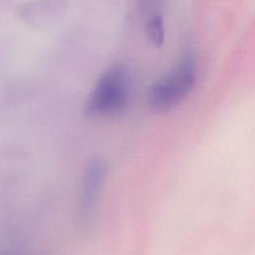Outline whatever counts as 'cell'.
I'll use <instances>...</instances> for the list:
<instances>
[{
    "instance_id": "cell-1",
    "label": "cell",
    "mask_w": 255,
    "mask_h": 255,
    "mask_svg": "<svg viewBox=\"0 0 255 255\" xmlns=\"http://www.w3.org/2000/svg\"><path fill=\"white\" fill-rule=\"evenodd\" d=\"M196 78V62L191 52H186L175 66L150 86L147 104L156 113H166L178 106L190 94Z\"/></svg>"
},
{
    "instance_id": "cell-2",
    "label": "cell",
    "mask_w": 255,
    "mask_h": 255,
    "mask_svg": "<svg viewBox=\"0 0 255 255\" xmlns=\"http://www.w3.org/2000/svg\"><path fill=\"white\" fill-rule=\"evenodd\" d=\"M130 94V80L128 71L122 66L107 70L84 104L88 117L109 116L120 113L128 105Z\"/></svg>"
},
{
    "instance_id": "cell-3",
    "label": "cell",
    "mask_w": 255,
    "mask_h": 255,
    "mask_svg": "<svg viewBox=\"0 0 255 255\" xmlns=\"http://www.w3.org/2000/svg\"><path fill=\"white\" fill-rule=\"evenodd\" d=\"M107 174L108 166L106 162L98 157L90 159L85 166L80 202V219L85 226L93 220L97 201Z\"/></svg>"
},
{
    "instance_id": "cell-4",
    "label": "cell",
    "mask_w": 255,
    "mask_h": 255,
    "mask_svg": "<svg viewBox=\"0 0 255 255\" xmlns=\"http://www.w3.org/2000/svg\"><path fill=\"white\" fill-rule=\"evenodd\" d=\"M58 0H30L19 3L15 12L23 21L32 25L47 23L59 8Z\"/></svg>"
},
{
    "instance_id": "cell-5",
    "label": "cell",
    "mask_w": 255,
    "mask_h": 255,
    "mask_svg": "<svg viewBox=\"0 0 255 255\" xmlns=\"http://www.w3.org/2000/svg\"><path fill=\"white\" fill-rule=\"evenodd\" d=\"M146 39L150 45L160 48L164 42V22L161 16H152L145 25Z\"/></svg>"
},
{
    "instance_id": "cell-6",
    "label": "cell",
    "mask_w": 255,
    "mask_h": 255,
    "mask_svg": "<svg viewBox=\"0 0 255 255\" xmlns=\"http://www.w3.org/2000/svg\"><path fill=\"white\" fill-rule=\"evenodd\" d=\"M0 1H8V0H0Z\"/></svg>"
}]
</instances>
